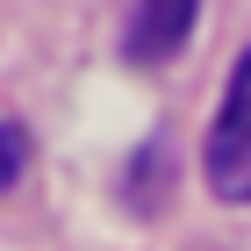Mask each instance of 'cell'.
I'll return each instance as SVG.
<instances>
[{"label":"cell","instance_id":"obj_1","mask_svg":"<svg viewBox=\"0 0 251 251\" xmlns=\"http://www.w3.org/2000/svg\"><path fill=\"white\" fill-rule=\"evenodd\" d=\"M201 173H208V194H215V201L251 208V50L230 65L223 108H215L208 144H201Z\"/></svg>","mask_w":251,"mask_h":251},{"label":"cell","instance_id":"obj_2","mask_svg":"<svg viewBox=\"0 0 251 251\" xmlns=\"http://www.w3.org/2000/svg\"><path fill=\"white\" fill-rule=\"evenodd\" d=\"M201 0H122V58L129 65H165L187 50Z\"/></svg>","mask_w":251,"mask_h":251},{"label":"cell","instance_id":"obj_3","mask_svg":"<svg viewBox=\"0 0 251 251\" xmlns=\"http://www.w3.org/2000/svg\"><path fill=\"white\" fill-rule=\"evenodd\" d=\"M22 165H29V136H22L15 122H0V194L22 179Z\"/></svg>","mask_w":251,"mask_h":251}]
</instances>
